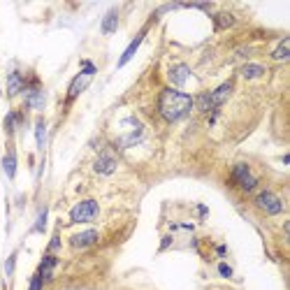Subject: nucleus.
Wrapping results in <instances>:
<instances>
[{
  "label": "nucleus",
  "instance_id": "nucleus-1",
  "mask_svg": "<svg viewBox=\"0 0 290 290\" xmlns=\"http://www.w3.org/2000/svg\"><path fill=\"white\" fill-rule=\"evenodd\" d=\"M193 109V98L188 93H181L176 88H165L158 98V111L160 116L170 123L181 121L184 116H188V111Z\"/></svg>",
  "mask_w": 290,
  "mask_h": 290
},
{
  "label": "nucleus",
  "instance_id": "nucleus-14",
  "mask_svg": "<svg viewBox=\"0 0 290 290\" xmlns=\"http://www.w3.org/2000/svg\"><path fill=\"white\" fill-rule=\"evenodd\" d=\"M265 75V68L258 65V63H246L244 68H241V77L244 79H258V77Z\"/></svg>",
  "mask_w": 290,
  "mask_h": 290
},
{
  "label": "nucleus",
  "instance_id": "nucleus-3",
  "mask_svg": "<svg viewBox=\"0 0 290 290\" xmlns=\"http://www.w3.org/2000/svg\"><path fill=\"white\" fill-rule=\"evenodd\" d=\"M98 216V202L95 200H84L70 209V223H88Z\"/></svg>",
  "mask_w": 290,
  "mask_h": 290
},
{
  "label": "nucleus",
  "instance_id": "nucleus-25",
  "mask_svg": "<svg viewBox=\"0 0 290 290\" xmlns=\"http://www.w3.org/2000/svg\"><path fill=\"white\" fill-rule=\"evenodd\" d=\"M218 272L225 276V279H228V276H232V270H230L228 265H220V267H218Z\"/></svg>",
  "mask_w": 290,
  "mask_h": 290
},
{
  "label": "nucleus",
  "instance_id": "nucleus-26",
  "mask_svg": "<svg viewBox=\"0 0 290 290\" xmlns=\"http://www.w3.org/2000/svg\"><path fill=\"white\" fill-rule=\"evenodd\" d=\"M58 244H60V241H58V237H54V239H51V251H56V249H58Z\"/></svg>",
  "mask_w": 290,
  "mask_h": 290
},
{
  "label": "nucleus",
  "instance_id": "nucleus-23",
  "mask_svg": "<svg viewBox=\"0 0 290 290\" xmlns=\"http://www.w3.org/2000/svg\"><path fill=\"white\" fill-rule=\"evenodd\" d=\"M14 260H16V255L12 253L10 260H7V265H5V272H7V274H12V272H14Z\"/></svg>",
  "mask_w": 290,
  "mask_h": 290
},
{
  "label": "nucleus",
  "instance_id": "nucleus-5",
  "mask_svg": "<svg viewBox=\"0 0 290 290\" xmlns=\"http://www.w3.org/2000/svg\"><path fill=\"white\" fill-rule=\"evenodd\" d=\"M232 179L239 184V188L241 190H246V193H251V190L255 188V176H253V172L249 170V165H244V163H239V165H235L232 167Z\"/></svg>",
  "mask_w": 290,
  "mask_h": 290
},
{
  "label": "nucleus",
  "instance_id": "nucleus-19",
  "mask_svg": "<svg viewBox=\"0 0 290 290\" xmlns=\"http://www.w3.org/2000/svg\"><path fill=\"white\" fill-rule=\"evenodd\" d=\"M35 137H37V146H44V140H47V125H44V121L42 119H37V123H35Z\"/></svg>",
  "mask_w": 290,
  "mask_h": 290
},
{
  "label": "nucleus",
  "instance_id": "nucleus-12",
  "mask_svg": "<svg viewBox=\"0 0 290 290\" xmlns=\"http://www.w3.org/2000/svg\"><path fill=\"white\" fill-rule=\"evenodd\" d=\"M26 91V79L19 75V72H10L7 77V93L10 95H19Z\"/></svg>",
  "mask_w": 290,
  "mask_h": 290
},
{
  "label": "nucleus",
  "instance_id": "nucleus-13",
  "mask_svg": "<svg viewBox=\"0 0 290 290\" xmlns=\"http://www.w3.org/2000/svg\"><path fill=\"white\" fill-rule=\"evenodd\" d=\"M116 28H119V12L109 10L105 16V21H102V33H105V35H111Z\"/></svg>",
  "mask_w": 290,
  "mask_h": 290
},
{
  "label": "nucleus",
  "instance_id": "nucleus-22",
  "mask_svg": "<svg viewBox=\"0 0 290 290\" xmlns=\"http://www.w3.org/2000/svg\"><path fill=\"white\" fill-rule=\"evenodd\" d=\"M42 285H44V279H42L40 272H37V274L33 276V281H30V288L28 290H42Z\"/></svg>",
  "mask_w": 290,
  "mask_h": 290
},
{
  "label": "nucleus",
  "instance_id": "nucleus-4",
  "mask_svg": "<svg viewBox=\"0 0 290 290\" xmlns=\"http://www.w3.org/2000/svg\"><path fill=\"white\" fill-rule=\"evenodd\" d=\"M255 205L260 207L265 214H270V216H276V214L283 211V202H281L279 195H274L272 190H262L260 195L255 197Z\"/></svg>",
  "mask_w": 290,
  "mask_h": 290
},
{
  "label": "nucleus",
  "instance_id": "nucleus-7",
  "mask_svg": "<svg viewBox=\"0 0 290 290\" xmlns=\"http://www.w3.org/2000/svg\"><path fill=\"white\" fill-rule=\"evenodd\" d=\"M98 239H100V235L95 230H84V232H79V235L70 237V246L72 249H91Z\"/></svg>",
  "mask_w": 290,
  "mask_h": 290
},
{
  "label": "nucleus",
  "instance_id": "nucleus-9",
  "mask_svg": "<svg viewBox=\"0 0 290 290\" xmlns=\"http://www.w3.org/2000/svg\"><path fill=\"white\" fill-rule=\"evenodd\" d=\"M230 93H232V81H225V84H220L216 91H211V93H209L211 107H214V109H218V107L223 105L228 98H230Z\"/></svg>",
  "mask_w": 290,
  "mask_h": 290
},
{
  "label": "nucleus",
  "instance_id": "nucleus-6",
  "mask_svg": "<svg viewBox=\"0 0 290 290\" xmlns=\"http://www.w3.org/2000/svg\"><path fill=\"white\" fill-rule=\"evenodd\" d=\"M116 167H119V160H116L109 151H102V153L98 155V160H95L93 170L98 172V174H111V172H116Z\"/></svg>",
  "mask_w": 290,
  "mask_h": 290
},
{
  "label": "nucleus",
  "instance_id": "nucleus-24",
  "mask_svg": "<svg viewBox=\"0 0 290 290\" xmlns=\"http://www.w3.org/2000/svg\"><path fill=\"white\" fill-rule=\"evenodd\" d=\"M44 220H47V211H42V214H40V220H37V228H35L37 232L44 230Z\"/></svg>",
  "mask_w": 290,
  "mask_h": 290
},
{
  "label": "nucleus",
  "instance_id": "nucleus-16",
  "mask_svg": "<svg viewBox=\"0 0 290 290\" xmlns=\"http://www.w3.org/2000/svg\"><path fill=\"white\" fill-rule=\"evenodd\" d=\"M54 267H56V258H54V255H44V260H42V265H40V270H37V272H40V276L44 281H49Z\"/></svg>",
  "mask_w": 290,
  "mask_h": 290
},
{
  "label": "nucleus",
  "instance_id": "nucleus-21",
  "mask_svg": "<svg viewBox=\"0 0 290 290\" xmlns=\"http://www.w3.org/2000/svg\"><path fill=\"white\" fill-rule=\"evenodd\" d=\"M19 121H21L19 111H12V114H7V119H5V128L12 132V130H14V125L19 123Z\"/></svg>",
  "mask_w": 290,
  "mask_h": 290
},
{
  "label": "nucleus",
  "instance_id": "nucleus-15",
  "mask_svg": "<svg viewBox=\"0 0 290 290\" xmlns=\"http://www.w3.org/2000/svg\"><path fill=\"white\" fill-rule=\"evenodd\" d=\"M230 26H235V16H232V14L220 12V14L214 16V28L216 30H225V28H230Z\"/></svg>",
  "mask_w": 290,
  "mask_h": 290
},
{
  "label": "nucleus",
  "instance_id": "nucleus-11",
  "mask_svg": "<svg viewBox=\"0 0 290 290\" xmlns=\"http://www.w3.org/2000/svg\"><path fill=\"white\" fill-rule=\"evenodd\" d=\"M144 35H146V28L142 30V33H137V37L130 42V44H128V49H125V51H123V56H121V58H119V65H116V68H123L125 63H128V60H130L132 56H135V51L140 49V44H142V42H144Z\"/></svg>",
  "mask_w": 290,
  "mask_h": 290
},
{
  "label": "nucleus",
  "instance_id": "nucleus-17",
  "mask_svg": "<svg viewBox=\"0 0 290 290\" xmlns=\"http://www.w3.org/2000/svg\"><path fill=\"white\" fill-rule=\"evenodd\" d=\"M288 51H290V40H288V37H283L281 44H279V49L272 54V58H274V60H288Z\"/></svg>",
  "mask_w": 290,
  "mask_h": 290
},
{
  "label": "nucleus",
  "instance_id": "nucleus-8",
  "mask_svg": "<svg viewBox=\"0 0 290 290\" xmlns=\"http://www.w3.org/2000/svg\"><path fill=\"white\" fill-rule=\"evenodd\" d=\"M167 77H170V84L174 86L176 91H179L181 86H184L186 81L190 79V68H188V65H184V63H179V65L172 68L170 75H167Z\"/></svg>",
  "mask_w": 290,
  "mask_h": 290
},
{
  "label": "nucleus",
  "instance_id": "nucleus-20",
  "mask_svg": "<svg viewBox=\"0 0 290 290\" xmlns=\"http://www.w3.org/2000/svg\"><path fill=\"white\" fill-rule=\"evenodd\" d=\"M197 109L200 111H216L214 107H211V100H209V93H202L200 98H197Z\"/></svg>",
  "mask_w": 290,
  "mask_h": 290
},
{
  "label": "nucleus",
  "instance_id": "nucleus-2",
  "mask_svg": "<svg viewBox=\"0 0 290 290\" xmlns=\"http://www.w3.org/2000/svg\"><path fill=\"white\" fill-rule=\"evenodd\" d=\"M93 75H95L93 63H84V70H81L79 75L70 81V86H68V100H75L81 91H86V86L91 84V77Z\"/></svg>",
  "mask_w": 290,
  "mask_h": 290
},
{
  "label": "nucleus",
  "instance_id": "nucleus-18",
  "mask_svg": "<svg viewBox=\"0 0 290 290\" xmlns=\"http://www.w3.org/2000/svg\"><path fill=\"white\" fill-rule=\"evenodd\" d=\"M3 167H5V174L10 176V179H14V174H16V158H14V153H7L5 155V160H3Z\"/></svg>",
  "mask_w": 290,
  "mask_h": 290
},
{
  "label": "nucleus",
  "instance_id": "nucleus-10",
  "mask_svg": "<svg viewBox=\"0 0 290 290\" xmlns=\"http://www.w3.org/2000/svg\"><path fill=\"white\" fill-rule=\"evenodd\" d=\"M26 107H30V109H42L44 107V93L37 84L26 91Z\"/></svg>",
  "mask_w": 290,
  "mask_h": 290
}]
</instances>
